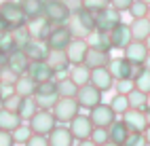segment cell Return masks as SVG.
Listing matches in <instances>:
<instances>
[{"label":"cell","mask_w":150,"mask_h":146,"mask_svg":"<svg viewBox=\"0 0 150 146\" xmlns=\"http://www.w3.org/2000/svg\"><path fill=\"white\" fill-rule=\"evenodd\" d=\"M64 4L70 9V13H76L83 9V0H64Z\"/></svg>","instance_id":"cell-45"},{"label":"cell","mask_w":150,"mask_h":146,"mask_svg":"<svg viewBox=\"0 0 150 146\" xmlns=\"http://www.w3.org/2000/svg\"><path fill=\"white\" fill-rule=\"evenodd\" d=\"M129 15H131L133 19H137V17H146V13H148V4L144 2V0H131V4H129Z\"/></svg>","instance_id":"cell-37"},{"label":"cell","mask_w":150,"mask_h":146,"mask_svg":"<svg viewBox=\"0 0 150 146\" xmlns=\"http://www.w3.org/2000/svg\"><path fill=\"white\" fill-rule=\"evenodd\" d=\"M49 146H70L74 142V135L70 131V127H66V123H59L47 133Z\"/></svg>","instance_id":"cell-15"},{"label":"cell","mask_w":150,"mask_h":146,"mask_svg":"<svg viewBox=\"0 0 150 146\" xmlns=\"http://www.w3.org/2000/svg\"><path fill=\"white\" fill-rule=\"evenodd\" d=\"M118 21H121V11H116L110 4L95 11V30H99V32H110Z\"/></svg>","instance_id":"cell-6"},{"label":"cell","mask_w":150,"mask_h":146,"mask_svg":"<svg viewBox=\"0 0 150 146\" xmlns=\"http://www.w3.org/2000/svg\"><path fill=\"white\" fill-rule=\"evenodd\" d=\"M123 123L127 125L129 131H144V127L148 125L146 114L142 108H127L123 112Z\"/></svg>","instance_id":"cell-16"},{"label":"cell","mask_w":150,"mask_h":146,"mask_svg":"<svg viewBox=\"0 0 150 146\" xmlns=\"http://www.w3.org/2000/svg\"><path fill=\"white\" fill-rule=\"evenodd\" d=\"M129 30H131V38H133V40H144V38L150 34V19L148 17L133 19L131 26H129Z\"/></svg>","instance_id":"cell-26"},{"label":"cell","mask_w":150,"mask_h":146,"mask_svg":"<svg viewBox=\"0 0 150 146\" xmlns=\"http://www.w3.org/2000/svg\"><path fill=\"white\" fill-rule=\"evenodd\" d=\"M11 144H13V135H11V131L0 129V146H11Z\"/></svg>","instance_id":"cell-44"},{"label":"cell","mask_w":150,"mask_h":146,"mask_svg":"<svg viewBox=\"0 0 150 146\" xmlns=\"http://www.w3.org/2000/svg\"><path fill=\"white\" fill-rule=\"evenodd\" d=\"M87 49H89V43L85 40V38H72V40L68 43V47H66V55H68V60H70V66L83 64Z\"/></svg>","instance_id":"cell-17"},{"label":"cell","mask_w":150,"mask_h":146,"mask_svg":"<svg viewBox=\"0 0 150 146\" xmlns=\"http://www.w3.org/2000/svg\"><path fill=\"white\" fill-rule=\"evenodd\" d=\"M108 36H110V45H112V49H125L129 43H131V30H129V23L118 21L112 30L108 32Z\"/></svg>","instance_id":"cell-14"},{"label":"cell","mask_w":150,"mask_h":146,"mask_svg":"<svg viewBox=\"0 0 150 146\" xmlns=\"http://www.w3.org/2000/svg\"><path fill=\"white\" fill-rule=\"evenodd\" d=\"M68 127H70V131H72L74 140L85 142V140H89V135H91V131H93V123H91V119H89V116H85V114L78 112L74 119L70 121Z\"/></svg>","instance_id":"cell-12"},{"label":"cell","mask_w":150,"mask_h":146,"mask_svg":"<svg viewBox=\"0 0 150 146\" xmlns=\"http://www.w3.org/2000/svg\"><path fill=\"white\" fill-rule=\"evenodd\" d=\"M110 4V0H83V6L85 9H89V11H99V9H104V6H108Z\"/></svg>","instance_id":"cell-43"},{"label":"cell","mask_w":150,"mask_h":146,"mask_svg":"<svg viewBox=\"0 0 150 146\" xmlns=\"http://www.w3.org/2000/svg\"><path fill=\"white\" fill-rule=\"evenodd\" d=\"M28 121H30V129H32V131H36V133H45V135L57 125L53 112L49 110V108H38Z\"/></svg>","instance_id":"cell-4"},{"label":"cell","mask_w":150,"mask_h":146,"mask_svg":"<svg viewBox=\"0 0 150 146\" xmlns=\"http://www.w3.org/2000/svg\"><path fill=\"white\" fill-rule=\"evenodd\" d=\"M127 100H129V108H144L146 106V93L137 91L133 87V89L127 93Z\"/></svg>","instance_id":"cell-35"},{"label":"cell","mask_w":150,"mask_h":146,"mask_svg":"<svg viewBox=\"0 0 150 146\" xmlns=\"http://www.w3.org/2000/svg\"><path fill=\"white\" fill-rule=\"evenodd\" d=\"M142 135H144V142H148L150 144V123L144 127V131H142Z\"/></svg>","instance_id":"cell-47"},{"label":"cell","mask_w":150,"mask_h":146,"mask_svg":"<svg viewBox=\"0 0 150 146\" xmlns=\"http://www.w3.org/2000/svg\"><path fill=\"white\" fill-rule=\"evenodd\" d=\"M76 102L81 108H87V110H91L95 104L102 102V91L97 89V87H93L91 83H87V85H81L78 87V91H76Z\"/></svg>","instance_id":"cell-7"},{"label":"cell","mask_w":150,"mask_h":146,"mask_svg":"<svg viewBox=\"0 0 150 146\" xmlns=\"http://www.w3.org/2000/svg\"><path fill=\"white\" fill-rule=\"evenodd\" d=\"M131 0H110V6H114L116 11H127Z\"/></svg>","instance_id":"cell-46"},{"label":"cell","mask_w":150,"mask_h":146,"mask_svg":"<svg viewBox=\"0 0 150 146\" xmlns=\"http://www.w3.org/2000/svg\"><path fill=\"white\" fill-rule=\"evenodd\" d=\"M144 45H146V49H148V53H150V34L144 38Z\"/></svg>","instance_id":"cell-50"},{"label":"cell","mask_w":150,"mask_h":146,"mask_svg":"<svg viewBox=\"0 0 150 146\" xmlns=\"http://www.w3.org/2000/svg\"><path fill=\"white\" fill-rule=\"evenodd\" d=\"M123 51H125V57L131 62L133 68L144 66L146 60H148V55H150L148 49H146V45H144V40H133V38H131V43H129Z\"/></svg>","instance_id":"cell-9"},{"label":"cell","mask_w":150,"mask_h":146,"mask_svg":"<svg viewBox=\"0 0 150 146\" xmlns=\"http://www.w3.org/2000/svg\"><path fill=\"white\" fill-rule=\"evenodd\" d=\"M13 91H15L19 97H23V95H34V91H36V81H34L28 72H23V74H19L17 79H15Z\"/></svg>","instance_id":"cell-22"},{"label":"cell","mask_w":150,"mask_h":146,"mask_svg":"<svg viewBox=\"0 0 150 146\" xmlns=\"http://www.w3.org/2000/svg\"><path fill=\"white\" fill-rule=\"evenodd\" d=\"M89 119H91V123L95 125V127H108L110 123H112L116 119V112L110 108V104H95L91 112H89Z\"/></svg>","instance_id":"cell-11"},{"label":"cell","mask_w":150,"mask_h":146,"mask_svg":"<svg viewBox=\"0 0 150 146\" xmlns=\"http://www.w3.org/2000/svg\"><path fill=\"white\" fill-rule=\"evenodd\" d=\"M78 110H81V106H78L76 97H57V102L51 108L57 123H70L78 114Z\"/></svg>","instance_id":"cell-2"},{"label":"cell","mask_w":150,"mask_h":146,"mask_svg":"<svg viewBox=\"0 0 150 146\" xmlns=\"http://www.w3.org/2000/svg\"><path fill=\"white\" fill-rule=\"evenodd\" d=\"M25 144H28V146H49V140H47L45 133H36V131H32Z\"/></svg>","instance_id":"cell-41"},{"label":"cell","mask_w":150,"mask_h":146,"mask_svg":"<svg viewBox=\"0 0 150 146\" xmlns=\"http://www.w3.org/2000/svg\"><path fill=\"white\" fill-rule=\"evenodd\" d=\"M4 64H6V53L0 51V66H4Z\"/></svg>","instance_id":"cell-48"},{"label":"cell","mask_w":150,"mask_h":146,"mask_svg":"<svg viewBox=\"0 0 150 146\" xmlns=\"http://www.w3.org/2000/svg\"><path fill=\"white\" fill-rule=\"evenodd\" d=\"M45 62L55 74H62V72H66L70 68V60L66 55V49H47Z\"/></svg>","instance_id":"cell-10"},{"label":"cell","mask_w":150,"mask_h":146,"mask_svg":"<svg viewBox=\"0 0 150 146\" xmlns=\"http://www.w3.org/2000/svg\"><path fill=\"white\" fill-rule=\"evenodd\" d=\"M2 97H4V95H2V93H0V106H2Z\"/></svg>","instance_id":"cell-53"},{"label":"cell","mask_w":150,"mask_h":146,"mask_svg":"<svg viewBox=\"0 0 150 146\" xmlns=\"http://www.w3.org/2000/svg\"><path fill=\"white\" fill-rule=\"evenodd\" d=\"M23 13H25V21H36L42 17V9H45V0H19Z\"/></svg>","instance_id":"cell-23"},{"label":"cell","mask_w":150,"mask_h":146,"mask_svg":"<svg viewBox=\"0 0 150 146\" xmlns=\"http://www.w3.org/2000/svg\"><path fill=\"white\" fill-rule=\"evenodd\" d=\"M89 83H91L93 87H97L99 91H108L112 89L114 85V76L112 72L108 70V66H99V68H91V76H89Z\"/></svg>","instance_id":"cell-13"},{"label":"cell","mask_w":150,"mask_h":146,"mask_svg":"<svg viewBox=\"0 0 150 146\" xmlns=\"http://www.w3.org/2000/svg\"><path fill=\"white\" fill-rule=\"evenodd\" d=\"M30 133H32V129H30V125H17V127L11 131L13 135V142H19V144H25Z\"/></svg>","instance_id":"cell-38"},{"label":"cell","mask_w":150,"mask_h":146,"mask_svg":"<svg viewBox=\"0 0 150 146\" xmlns=\"http://www.w3.org/2000/svg\"><path fill=\"white\" fill-rule=\"evenodd\" d=\"M91 36H93V40L89 43L91 47H95V49H102V51H110V49H112V45H110V36H108V32L93 30V32H91Z\"/></svg>","instance_id":"cell-34"},{"label":"cell","mask_w":150,"mask_h":146,"mask_svg":"<svg viewBox=\"0 0 150 146\" xmlns=\"http://www.w3.org/2000/svg\"><path fill=\"white\" fill-rule=\"evenodd\" d=\"M89 140H93L95 144H106L108 142V127H95L93 125V131L89 135Z\"/></svg>","instance_id":"cell-40"},{"label":"cell","mask_w":150,"mask_h":146,"mask_svg":"<svg viewBox=\"0 0 150 146\" xmlns=\"http://www.w3.org/2000/svg\"><path fill=\"white\" fill-rule=\"evenodd\" d=\"M127 135H129V129H127V125L123 121H112L108 125V142H112V144H125L127 140Z\"/></svg>","instance_id":"cell-24"},{"label":"cell","mask_w":150,"mask_h":146,"mask_svg":"<svg viewBox=\"0 0 150 146\" xmlns=\"http://www.w3.org/2000/svg\"><path fill=\"white\" fill-rule=\"evenodd\" d=\"M116 83V93H129L133 89V79H118V81H114Z\"/></svg>","instance_id":"cell-42"},{"label":"cell","mask_w":150,"mask_h":146,"mask_svg":"<svg viewBox=\"0 0 150 146\" xmlns=\"http://www.w3.org/2000/svg\"><path fill=\"white\" fill-rule=\"evenodd\" d=\"M0 17L6 21L8 28H15V26H21V23H28L25 21V13L19 2L15 0H4L0 2Z\"/></svg>","instance_id":"cell-3"},{"label":"cell","mask_w":150,"mask_h":146,"mask_svg":"<svg viewBox=\"0 0 150 146\" xmlns=\"http://www.w3.org/2000/svg\"><path fill=\"white\" fill-rule=\"evenodd\" d=\"M133 79V87L142 93H150V68L139 66V70L131 76Z\"/></svg>","instance_id":"cell-29"},{"label":"cell","mask_w":150,"mask_h":146,"mask_svg":"<svg viewBox=\"0 0 150 146\" xmlns=\"http://www.w3.org/2000/svg\"><path fill=\"white\" fill-rule=\"evenodd\" d=\"M110 108H112L116 114H123L127 108H129V100H127V95L125 93H116L112 97V102H110Z\"/></svg>","instance_id":"cell-36"},{"label":"cell","mask_w":150,"mask_h":146,"mask_svg":"<svg viewBox=\"0 0 150 146\" xmlns=\"http://www.w3.org/2000/svg\"><path fill=\"white\" fill-rule=\"evenodd\" d=\"M15 45H13V34H11V28H6V30L0 32V51L2 53H8L13 51Z\"/></svg>","instance_id":"cell-39"},{"label":"cell","mask_w":150,"mask_h":146,"mask_svg":"<svg viewBox=\"0 0 150 146\" xmlns=\"http://www.w3.org/2000/svg\"><path fill=\"white\" fill-rule=\"evenodd\" d=\"M11 34H13V45H15V49H23L30 40H32V32H30V28H28L25 23L11 28Z\"/></svg>","instance_id":"cell-28"},{"label":"cell","mask_w":150,"mask_h":146,"mask_svg":"<svg viewBox=\"0 0 150 146\" xmlns=\"http://www.w3.org/2000/svg\"><path fill=\"white\" fill-rule=\"evenodd\" d=\"M108 70L112 72L114 81H118V79H131V76H133V66H131V62H129L127 57H116V60L110 57Z\"/></svg>","instance_id":"cell-18"},{"label":"cell","mask_w":150,"mask_h":146,"mask_svg":"<svg viewBox=\"0 0 150 146\" xmlns=\"http://www.w3.org/2000/svg\"><path fill=\"white\" fill-rule=\"evenodd\" d=\"M23 53L28 55V60L30 62H36V60H45V53H47V47L42 45H38L34 40H30L25 47H23Z\"/></svg>","instance_id":"cell-32"},{"label":"cell","mask_w":150,"mask_h":146,"mask_svg":"<svg viewBox=\"0 0 150 146\" xmlns=\"http://www.w3.org/2000/svg\"><path fill=\"white\" fill-rule=\"evenodd\" d=\"M55 91H57V95L59 97H74L76 95V91H78V85L70 79H62V81H55Z\"/></svg>","instance_id":"cell-31"},{"label":"cell","mask_w":150,"mask_h":146,"mask_svg":"<svg viewBox=\"0 0 150 146\" xmlns=\"http://www.w3.org/2000/svg\"><path fill=\"white\" fill-rule=\"evenodd\" d=\"M66 26H68L70 34H72V38H87V36H91V32L95 30V13L83 6L81 11L70 15Z\"/></svg>","instance_id":"cell-1"},{"label":"cell","mask_w":150,"mask_h":146,"mask_svg":"<svg viewBox=\"0 0 150 146\" xmlns=\"http://www.w3.org/2000/svg\"><path fill=\"white\" fill-rule=\"evenodd\" d=\"M17 125H21V116L17 114V110H11V108L0 106V129L13 131Z\"/></svg>","instance_id":"cell-25"},{"label":"cell","mask_w":150,"mask_h":146,"mask_svg":"<svg viewBox=\"0 0 150 146\" xmlns=\"http://www.w3.org/2000/svg\"><path fill=\"white\" fill-rule=\"evenodd\" d=\"M144 108H150V93H146V106Z\"/></svg>","instance_id":"cell-51"},{"label":"cell","mask_w":150,"mask_h":146,"mask_svg":"<svg viewBox=\"0 0 150 146\" xmlns=\"http://www.w3.org/2000/svg\"><path fill=\"white\" fill-rule=\"evenodd\" d=\"M6 28H8V26H6V21H4L2 17H0V32H2V30H6Z\"/></svg>","instance_id":"cell-49"},{"label":"cell","mask_w":150,"mask_h":146,"mask_svg":"<svg viewBox=\"0 0 150 146\" xmlns=\"http://www.w3.org/2000/svg\"><path fill=\"white\" fill-rule=\"evenodd\" d=\"M70 9L64 4V0H45L42 17L49 19L51 23H66L70 19Z\"/></svg>","instance_id":"cell-5"},{"label":"cell","mask_w":150,"mask_h":146,"mask_svg":"<svg viewBox=\"0 0 150 146\" xmlns=\"http://www.w3.org/2000/svg\"><path fill=\"white\" fill-rule=\"evenodd\" d=\"M36 110H38V106H36L34 95H23V97H19V104H17V114L21 116V121H28V119H30V116H32Z\"/></svg>","instance_id":"cell-27"},{"label":"cell","mask_w":150,"mask_h":146,"mask_svg":"<svg viewBox=\"0 0 150 146\" xmlns=\"http://www.w3.org/2000/svg\"><path fill=\"white\" fill-rule=\"evenodd\" d=\"M28 74L32 76V79H34L36 83H42V81H51L53 76H55V72H53L51 68L47 66V62H45V60H36V62H30V66H28Z\"/></svg>","instance_id":"cell-20"},{"label":"cell","mask_w":150,"mask_h":146,"mask_svg":"<svg viewBox=\"0 0 150 146\" xmlns=\"http://www.w3.org/2000/svg\"><path fill=\"white\" fill-rule=\"evenodd\" d=\"M57 91H45V93H34V100H36V106L38 108H53V104L57 102Z\"/></svg>","instance_id":"cell-33"},{"label":"cell","mask_w":150,"mask_h":146,"mask_svg":"<svg viewBox=\"0 0 150 146\" xmlns=\"http://www.w3.org/2000/svg\"><path fill=\"white\" fill-rule=\"evenodd\" d=\"M70 40H72V34H70L68 26L66 23H55L45 43H47V49H66Z\"/></svg>","instance_id":"cell-8"},{"label":"cell","mask_w":150,"mask_h":146,"mask_svg":"<svg viewBox=\"0 0 150 146\" xmlns=\"http://www.w3.org/2000/svg\"><path fill=\"white\" fill-rule=\"evenodd\" d=\"M6 66L11 68L17 76L23 74V72H28L30 60H28V55L23 53V49H13V51H8L6 53Z\"/></svg>","instance_id":"cell-19"},{"label":"cell","mask_w":150,"mask_h":146,"mask_svg":"<svg viewBox=\"0 0 150 146\" xmlns=\"http://www.w3.org/2000/svg\"><path fill=\"white\" fill-rule=\"evenodd\" d=\"M146 17H148V19H150V4H148V13H146Z\"/></svg>","instance_id":"cell-52"},{"label":"cell","mask_w":150,"mask_h":146,"mask_svg":"<svg viewBox=\"0 0 150 146\" xmlns=\"http://www.w3.org/2000/svg\"><path fill=\"white\" fill-rule=\"evenodd\" d=\"M144 2H146V4H150V0H144Z\"/></svg>","instance_id":"cell-54"},{"label":"cell","mask_w":150,"mask_h":146,"mask_svg":"<svg viewBox=\"0 0 150 146\" xmlns=\"http://www.w3.org/2000/svg\"><path fill=\"white\" fill-rule=\"evenodd\" d=\"M108 62H110V53L108 51H102V49H95V47L89 45L87 53H85V62H83L85 66L99 68V66H108Z\"/></svg>","instance_id":"cell-21"},{"label":"cell","mask_w":150,"mask_h":146,"mask_svg":"<svg viewBox=\"0 0 150 146\" xmlns=\"http://www.w3.org/2000/svg\"><path fill=\"white\" fill-rule=\"evenodd\" d=\"M89 76H91V68L85 66V64H74L72 70H70V79H72L78 87L87 85L89 83Z\"/></svg>","instance_id":"cell-30"}]
</instances>
